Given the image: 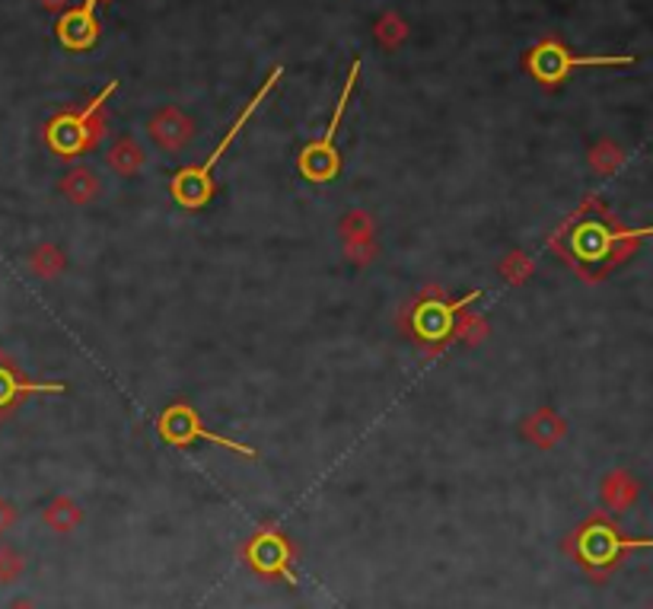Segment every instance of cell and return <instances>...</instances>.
<instances>
[{
	"label": "cell",
	"mask_w": 653,
	"mask_h": 609,
	"mask_svg": "<svg viewBox=\"0 0 653 609\" xmlns=\"http://www.w3.org/2000/svg\"><path fill=\"white\" fill-rule=\"evenodd\" d=\"M58 39L61 45L74 48V51H86L89 45H96L99 39V26L93 16V7L83 3L81 10H71L58 20Z\"/></svg>",
	"instance_id": "4"
},
{
	"label": "cell",
	"mask_w": 653,
	"mask_h": 609,
	"mask_svg": "<svg viewBox=\"0 0 653 609\" xmlns=\"http://www.w3.org/2000/svg\"><path fill=\"white\" fill-rule=\"evenodd\" d=\"M176 411H179V418H185V428H182V431H172V434H166V441L189 444L192 438H205V441H214V444H220V447L237 450V453H243V456H255V450L252 447H245V444H233V441H227V438H220V434H214V431H205V428L198 425V418H192L189 406H176Z\"/></svg>",
	"instance_id": "6"
},
{
	"label": "cell",
	"mask_w": 653,
	"mask_h": 609,
	"mask_svg": "<svg viewBox=\"0 0 653 609\" xmlns=\"http://www.w3.org/2000/svg\"><path fill=\"white\" fill-rule=\"evenodd\" d=\"M116 89H119V83H109L83 112H77V116H58V119L51 122V144H55L58 151H64V154H74V151L86 147L89 138H93V131H89L93 116H99L102 103H106Z\"/></svg>",
	"instance_id": "2"
},
{
	"label": "cell",
	"mask_w": 653,
	"mask_h": 609,
	"mask_svg": "<svg viewBox=\"0 0 653 609\" xmlns=\"http://www.w3.org/2000/svg\"><path fill=\"white\" fill-rule=\"evenodd\" d=\"M625 64H634V58H628V55H621V58H613V55L577 58V55H571V51H568L565 45H558V41H542L530 58L532 74L542 83L565 81L573 68H625Z\"/></svg>",
	"instance_id": "1"
},
{
	"label": "cell",
	"mask_w": 653,
	"mask_h": 609,
	"mask_svg": "<svg viewBox=\"0 0 653 609\" xmlns=\"http://www.w3.org/2000/svg\"><path fill=\"white\" fill-rule=\"evenodd\" d=\"M358 74H361V61H354V64H351V74H348V83H344V89H341V99H338V109H335V116H331V124H328L326 138L306 151L310 157H323V160H328V169H335V160H331V141H335V134H338V124H341V116H344V109H348V103H351V93H354Z\"/></svg>",
	"instance_id": "5"
},
{
	"label": "cell",
	"mask_w": 653,
	"mask_h": 609,
	"mask_svg": "<svg viewBox=\"0 0 653 609\" xmlns=\"http://www.w3.org/2000/svg\"><path fill=\"white\" fill-rule=\"evenodd\" d=\"M86 7H96V0H86Z\"/></svg>",
	"instance_id": "7"
},
{
	"label": "cell",
	"mask_w": 653,
	"mask_h": 609,
	"mask_svg": "<svg viewBox=\"0 0 653 609\" xmlns=\"http://www.w3.org/2000/svg\"><path fill=\"white\" fill-rule=\"evenodd\" d=\"M281 74H285V71H281V68H275V71H271V77H268V81H265V86H262V89H258V93H255V96H252V99H249V106H245V112H243V116H240V119H237V124H233V128H230V131H227V138H223V141H220V144H217V151H214V154H210V157H207L205 166H202V169H198V172H182V176H179V179H195V182H198V186H205L207 172H210V169H214V166H217V160H220V157H223V151H227V147H230V144H233V138H237V134H240V128H245V122H249V119H252V116H255V109H258V106H262V103H265V96H268V93H271V86H275V83L281 81Z\"/></svg>",
	"instance_id": "3"
}]
</instances>
